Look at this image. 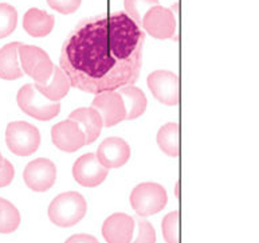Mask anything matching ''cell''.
I'll list each match as a JSON object with an SVG mask.
<instances>
[{"mask_svg": "<svg viewBox=\"0 0 259 243\" xmlns=\"http://www.w3.org/2000/svg\"><path fill=\"white\" fill-rule=\"evenodd\" d=\"M145 32L124 11L81 20L65 40L59 66L70 85L100 94L139 81Z\"/></svg>", "mask_w": 259, "mask_h": 243, "instance_id": "6da1fadb", "label": "cell"}, {"mask_svg": "<svg viewBox=\"0 0 259 243\" xmlns=\"http://www.w3.org/2000/svg\"><path fill=\"white\" fill-rule=\"evenodd\" d=\"M88 203L79 192L69 191L54 197L49 206V218L58 227H73L86 215Z\"/></svg>", "mask_w": 259, "mask_h": 243, "instance_id": "7a4b0ae2", "label": "cell"}, {"mask_svg": "<svg viewBox=\"0 0 259 243\" xmlns=\"http://www.w3.org/2000/svg\"><path fill=\"white\" fill-rule=\"evenodd\" d=\"M168 195L165 188L157 183H141L131 193V206L141 218L155 215L166 206Z\"/></svg>", "mask_w": 259, "mask_h": 243, "instance_id": "3957f363", "label": "cell"}, {"mask_svg": "<svg viewBox=\"0 0 259 243\" xmlns=\"http://www.w3.org/2000/svg\"><path fill=\"white\" fill-rule=\"evenodd\" d=\"M16 101L22 112L39 121H49L57 117L61 112V104L47 100L31 84L20 88Z\"/></svg>", "mask_w": 259, "mask_h": 243, "instance_id": "277c9868", "label": "cell"}, {"mask_svg": "<svg viewBox=\"0 0 259 243\" xmlns=\"http://www.w3.org/2000/svg\"><path fill=\"white\" fill-rule=\"evenodd\" d=\"M6 143L8 149L18 156H30L38 151L40 133L34 125L24 121H14L6 129Z\"/></svg>", "mask_w": 259, "mask_h": 243, "instance_id": "5b68a950", "label": "cell"}, {"mask_svg": "<svg viewBox=\"0 0 259 243\" xmlns=\"http://www.w3.org/2000/svg\"><path fill=\"white\" fill-rule=\"evenodd\" d=\"M18 54L23 73L30 75L35 84H45L51 77L54 65L46 51L36 46L20 43Z\"/></svg>", "mask_w": 259, "mask_h": 243, "instance_id": "8992f818", "label": "cell"}, {"mask_svg": "<svg viewBox=\"0 0 259 243\" xmlns=\"http://www.w3.org/2000/svg\"><path fill=\"white\" fill-rule=\"evenodd\" d=\"M141 27L155 39H170L176 35V18L169 8L155 6L144 15Z\"/></svg>", "mask_w": 259, "mask_h": 243, "instance_id": "52a82bcc", "label": "cell"}, {"mask_svg": "<svg viewBox=\"0 0 259 243\" xmlns=\"http://www.w3.org/2000/svg\"><path fill=\"white\" fill-rule=\"evenodd\" d=\"M147 84L156 100L168 106L179 104L178 75L169 70H156L147 78Z\"/></svg>", "mask_w": 259, "mask_h": 243, "instance_id": "ba28073f", "label": "cell"}, {"mask_svg": "<svg viewBox=\"0 0 259 243\" xmlns=\"http://www.w3.org/2000/svg\"><path fill=\"white\" fill-rule=\"evenodd\" d=\"M24 183L35 192H46L57 180V167L49 158H35L23 172Z\"/></svg>", "mask_w": 259, "mask_h": 243, "instance_id": "9c48e42d", "label": "cell"}, {"mask_svg": "<svg viewBox=\"0 0 259 243\" xmlns=\"http://www.w3.org/2000/svg\"><path fill=\"white\" fill-rule=\"evenodd\" d=\"M92 108L100 113L104 127L106 128L114 127L126 120L124 101L117 90L96 94L94 100L92 101Z\"/></svg>", "mask_w": 259, "mask_h": 243, "instance_id": "30bf717a", "label": "cell"}, {"mask_svg": "<svg viewBox=\"0 0 259 243\" xmlns=\"http://www.w3.org/2000/svg\"><path fill=\"white\" fill-rule=\"evenodd\" d=\"M109 174L94 153L82 154L73 166V176L78 184L88 188H94L104 182Z\"/></svg>", "mask_w": 259, "mask_h": 243, "instance_id": "8fae6325", "label": "cell"}, {"mask_svg": "<svg viewBox=\"0 0 259 243\" xmlns=\"http://www.w3.org/2000/svg\"><path fill=\"white\" fill-rule=\"evenodd\" d=\"M51 139L55 147L63 152H75L86 145V135L77 121L67 118L55 124L51 129Z\"/></svg>", "mask_w": 259, "mask_h": 243, "instance_id": "7c38bea8", "label": "cell"}, {"mask_svg": "<svg viewBox=\"0 0 259 243\" xmlns=\"http://www.w3.org/2000/svg\"><path fill=\"white\" fill-rule=\"evenodd\" d=\"M136 230L135 218L124 213L113 214L102 224V236L108 243H131Z\"/></svg>", "mask_w": 259, "mask_h": 243, "instance_id": "4fadbf2b", "label": "cell"}, {"mask_svg": "<svg viewBox=\"0 0 259 243\" xmlns=\"http://www.w3.org/2000/svg\"><path fill=\"white\" fill-rule=\"evenodd\" d=\"M96 156L105 168H120L128 163L131 157V147L120 137H109L101 143Z\"/></svg>", "mask_w": 259, "mask_h": 243, "instance_id": "5bb4252c", "label": "cell"}, {"mask_svg": "<svg viewBox=\"0 0 259 243\" xmlns=\"http://www.w3.org/2000/svg\"><path fill=\"white\" fill-rule=\"evenodd\" d=\"M69 118L77 121L86 135V144L94 143L100 137L104 123L100 113L93 108H79L70 113Z\"/></svg>", "mask_w": 259, "mask_h": 243, "instance_id": "9a60e30c", "label": "cell"}, {"mask_svg": "<svg viewBox=\"0 0 259 243\" xmlns=\"http://www.w3.org/2000/svg\"><path fill=\"white\" fill-rule=\"evenodd\" d=\"M55 24V18L49 12L39 10V8H30L23 18V27L28 35L34 38H43L50 34Z\"/></svg>", "mask_w": 259, "mask_h": 243, "instance_id": "2e32d148", "label": "cell"}, {"mask_svg": "<svg viewBox=\"0 0 259 243\" xmlns=\"http://www.w3.org/2000/svg\"><path fill=\"white\" fill-rule=\"evenodd\" d=\"M19 42L8 43L0 49V78L6 81H15L23 77V70L19 65Z\"/></svg>", "mask_w": 259, "mask_h": 243, "instance_id": "e0dca14e", "label": "cell"}, {"mask_svg": "<svg viewBox=\"0 0 259 243\" xmlns=\"http://www.w3.org/2000/svg\"><path fill=\"white\" fill-rule=\"evenodd\" d=\"M34 86L35 89L38 90L42 96L46 97L47 100L58 102L69 93L71 85H70L67 75L63 73V70L61 67L54 66L51 77L45 84H35Z\"/></svg>", "mask_w": 259, "mask_h": 243, "instance_id": "ac0fdd59", "label": "cell"}, {"mask_svg": "<svg viewBox=\"0 0 259 243\" xmlns=\"http://www.w3.org/2000/svg\"><path fill=\"white\" fill-rule=\"evenodd\" d=\"M121 98L124 101L125 110H126V120L139 118L147 110V97L144 92L136 86H124L118 90Z\"/></svg>", "mask_w": 259, "mask_h": 243, "instance_id": "d6986e66", "label": "cell"}, {"mask_svg": "<svg viewBox=\"0 0 259 243\" xmlns=\"http://www.w3.org/2000/svg\"><path fill=\"white\" fill-rule=\"evenodd\" d=\"M157 145L162 152L170 157L179 156V125L176 123H168L157 132Z\"/></svg>", "mask_w": 259, "mask_h": 243, "instance_id": "ffe728a7", "label": "cell"}, {"mask_svg": "<svg viewBox=\"0 0 259 243\" xmlns=\"http://www.w3.org/2000/svg\"><path fill=\"white\" fill-rule=\"evenodd\" d=\"M20 226V213L11 201L0 197V234H11Z\"/></svg>", "mask_w": 259, "mask_h": 243, "instance_id": "44dd1931", "label": "cell"}, {"mask_svg": "<svg viewBox=\"0 0 259 243\" xmlns=\"http://www.w3.org/2000/svg\"><path fill=\"white\" fill-rule=\"evenodd\" d=\"M155 6H159V0H124V12L141 27L144 15Z\"/></svg>", "mask_w": 259, "mask_h": 243, "instance_id": "7402d4cb", "label": "cell"}, {"mask_svg": "<svg viewBox=\"0 0 259 243\" xmlns=\"http://www.w3.org/2000/svg\"><path fill=\"white\" fill-rule=\"evenodd\" d=\"M18 24V12L11 4L0 3V39L11 35Z\"/></svg>", "mask_w": 259, "mask_h": 243, "instance_id": "603a6c76", "label": "cell"}, {"mask_svg": "<svg viewBox=\"0 0 259 243\" xmlns=\"http://www.w3.org/2000/svg\"><path fill=\"white\" fill-rule=\"evenodd\" d=\"M161 228L166 243H179V211H172L164 216Z\"/></svg>", "mask_w": 259, "mask_h": 243, "instance_id": "cb8c5ba5", "label": "cell"}, {"mask_svg": "<svg viewBox=\"0 0 259 243\" xmlns=\"http://www.w3.org/2000/svg\"><path fill=\"white\" fill-rule=\"evenodd\" d=\"M137 226V235L131 243H156V231L151 222L147 219H135Z\"/></svg>", "mask_w": 259, "mask_h": 243, "instance_id": "d4e9b609", "label": "cell"}, {"mask_svg": "<svg viewBox=\"0 0 259 243\" xmlns=\"http://www.w3.org/2000/svg\"><path fill=\"white\" fill-rule=\"evenodd\" d=\"M82 0H47V4L53 10L61 12L63 15L73 14L79 8Z\"/></svg>", "mask_w": 259, "mask_h": 243, "instance_id": "484cf974", "label": "cell"}, {"mask_svg": "<svg viewBox=\"0 0 259 243\" xmlns=\"http://www.w3.org/2000/svg\"><path fill=\"white\" fill-rule=\"evenodd\" d=\"M15 176V170L11 163L8 161L7 158H4L2 166H0V188L7 187L8 184H11Z\"/></svg>", "mask_w": 259, "mask_h": 243, "instance_id": "4316f807", "label": "cell"}, {"mask_svg": "<svg viewBox=\"0 0 259 243\" xmlns=\"http://www.w3.org/2000/svg\"><path fill=\"white\" fill-rule=\"evenodd\" d=\"M65 243H100L96 236L89 234H75L71 235Z\"/></svg>", "mask_w": 259, "mask_h": 243, "instance_id": "83f0119b", "label": "cell"}, {"mask_svg": "<svg viewBox=\"0 0 259 243\" xmlns=\"http://www.w3.org/2000/svg\"><path fill=\"white\" fill-rule=\"evenodd\" d=\"M3 160H4V157H3V154L0 153V166H2V163H3Z\"/></svg>", "mask_w": 259, "mask_h": 243, "instance_id": "f1b7e54d", "label": "cell"}]
</instances>
